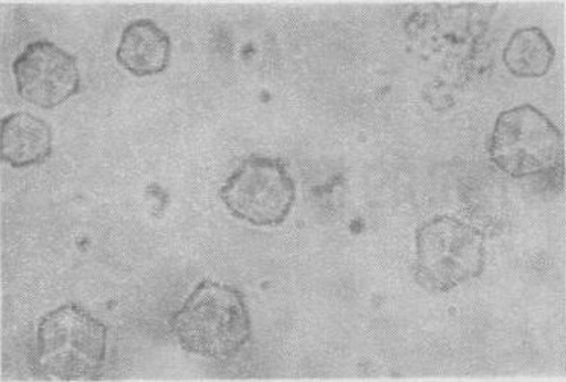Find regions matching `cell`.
<instances>
[{"label":"cell","instance_id":"cell-1","mask_svg":"<svg viewBox=\"0 0 566 382\" xmlns=\"http://www.w3.org/2000/svg\"><path fill=\"white\" fill-rule=\"evenodd\" d=\"M179 347L202 359L233 360L250 343L252 320L238 287L203 279L170 316Z\"/></svg>","mask_w":566,"mask_h":382},{"label":"cell","instance_id":"cell-2","mask_svg":"<svg viewBox=\"0 0 566 382\" xmlns=\"http://www.w3.org/2000/svg\"><path fill=\"white\" fill-rule=\"evenodd\" d=\"M107 349V325L80 304H63L40 319L34 372L46 380H97Z\"/></svg>","mask_w":566,"mask_h":382},{"label":"cell","instance_id":"cell-3","mask_svg":"<svg viewBox=\"0 0 566 382\" xmlns=\"http://www.w3.org/2000/svg\"><path fill=\"white\" fill-rule=\"evenodd\" d=\"M486 258L482 231L454 215H433L415 233L413 278L434 295L480 278L486 269Z\"/></svg>","mask_w":566,"mask_h":382},{"label":"cell","instance_id":"cell-4","mask_svg":"<svg viewBox=\"0 0 566 382\" xmlns=\"http://www.w3.org/2000/svg\"><path fill=\"white\" fill-rule=\"evenodd\" d=\"M488 153L496 169L515 180L536 177L564 162V134L535 105H518L496 117Z\"/></svg>","mask_w":566,"mask_h":382},{"label":"cell","instance_id":"cell-5","mask_svg":"<svg viewBox=\"0 0 566 382\" xmlns=\"http://www.w3.org/2000/svg\"><path fill=\"white\" fill-rule=\"evenodd\" d=\"M219 197L239 221L256 227H276L287 221L295 206L296 182L286 161L254 153L227 178Z\"/></svg>","mask_w":566,"mask_h":382},{"label":"cell","instance_id":"cell-6","mask_svg":"<svg viewBox=\"0 0 566 382\" xmlns=\"http://www.w3.org/2000/svg\"><path fill=\"white\" fill-rule=\"evenodd\" d=\"M19 96L43 109L66 104L81 92L78 60L51 40H35L12 61Z\"/></svg>","mask_w":566,"mask_h":382},{"label":"cell","instance_id":"cell-7","mask_svg":"<svg viewBox=\"0 0 566 382\" xmlns=\"http://www.w3.org/2000/svg\"><path fill=\"white\" fill-rule=\"evenodd\" d=\"M116 60L138 78L160 75L172 60V40L154 20H132L122 31Z\"/></svg>","mask_w":566,"mask_h":382},{"label":"cell","instance_id":"cell-8","mask_svg":"<svg viewBox=\"0 0 566 382\" xmlns=\"http://www.w3.org/2000/svg\"><path fill=\"white\" fill-rule=\"evenodd\" d=\"M54 152V132L46 120L18 112L2 119V160L14 169L44 165Z\"/></svg>","mask_w":566,"mask_h":382},{"label":"cell","instance_id":"cell-9","mask_svg":"<svg viewBox=\"0 0 566 382\" xmlns=\"http://www.w3.org/2000/svg\"><path fill=\"white\" fill-rule=\"evenodd\" d=\"M555 60L556 49L539 26L516 30L503 51L504 66L520 79L544 78Z\"/></svg>","mask_w":566,"mask_h":382}]
</instances>
